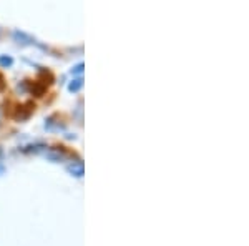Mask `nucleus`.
<instances>
[{"instance_id": "1", "label": "nucleus", "mask_w": 249, "mask_h": 246, "mask_svg": "<svg viewBox=\"0 0 249 246\" xmlns=\"http://www.w3.org/2000/svg\"><path fill=\"white\" fill-rule=\"evenodd\" d=\"M68 171H70L71 175H75V176H82L83 175V163L80 160L71 161V163L68 165Z\"/></svg>"}, {"instance_id": "2", "label": "nucleus", "mask_w": 249, "mask_h": 246, "mask_svg": "<svg viewBox=\"0 0 249 246\" xmlns=\"http://www.w3.org/2000/svg\"><path fill=\"white\" fill-rule=\"evenodd\" d=\"M82 87H83V78H82V76H80V78L71 80V83H70V85H68V90L73 92V94H77V92L82 90Z\"/></svg>"}, {"instance_id": "3", "label": "nucleus", "mask_w": 249, "mask_h": 246, "mask_svg": "<svg viewBox=\"0 0 249 246\" xmlns=\"http://www.w3.org/2000/svg\"><path fill=\"white\" fill-rule=\"evenodd\" d=\"M65 155H67L65 151H60V150H52L50 153H48V158H50V160H55V161H58V160L65 158Z\"/></svg>"}, {"instance_id": "4", "label": "nucleus", "mask_w": 249, "mask_h": 246, "mask_svg": "<svg viewBox=\"0 0 249 246\" xmlns=\"http://www.w3.org/2000/svg\"><path fill=\"white\" fill-rule=\"evenodd\" d=\"M12 63H14L12 57H5V55H2V57H0V65H2V67H10Z\"/></svg>"}, {"instance_id": "5", "label": "nucleus", "mask_w": 249, "mask_h": 246, "mask_svg": "<svg viewBox=\"0 0 249 246\" xmlns=\"http://www.w3.org/2000/svg\"><path fill=\"white\" fill-rule=\"evenodd\" d=\"M82 72H83V63H78V65L75 67L73 74H82Z\"/></svg>"}, {"instance_id": "6", "label": "nucleus", "mask_w": 249, "mask_h": 246, "mask_svg": "<svg viewBox=\"0 0 249 246\" xmlns=\"http://www.w3.org/2000/svg\"><path fill=\"white\" fill-rule=\"evenodd\" d=\"M5 88V80H3V76H2V74H0V92Z\"/></svg>"}, {"instance_id": "7", "label": "nucleus", "mask_w": 249, "mask_h": 246, "mask_svg": "<svg viewBox=\"0 0 249 246\" xmlns=\"http://www.w3.org/2000/svg\"><path fill=\"white\" fill-rule=\"evenodd\" d=\"M3 171H5V168H3V165H2V163H0V175H2V173H3Z\"/></svg>"}]
</instances>
